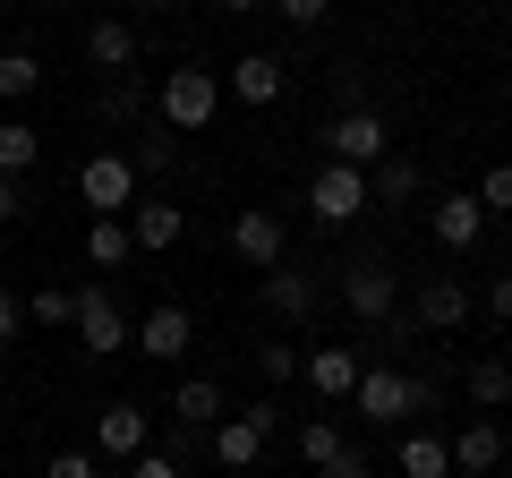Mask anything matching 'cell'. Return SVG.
<instances>
[{
	"mask_svg": "<svg viewBox=\"0 0 512 478\" xmlns=\"http://www.w3.org/2000/svg\"><path fill=\"white\" fill-rule=\"evenodd\" d=\"M154 111H163V129H205L222 111V77L205 69V60H180V69L163 77V94H154Z\"/></svg>",
	"mask_w": 512,
	"mask_h": 478,
	"instance_id": "6da1fadb",
	"label": "cell"
},
{
	"mask_svg": "<svg viewBox=\"0 0 512 478\" xmlns=\"http://www.w3.org/2000/svg\"><path fill=\"white\" fill-rule=\"evenodd\" d=\"M342 308L359 316V325H393V316H402V274L384 257H350L342 265Z\"/></svg>",
	"mask_w": 512,
	"mask_h": 478,
	"instance_id": "7a4b0ae2",
	"label": "cell"
},
{
	"mask_svg": "<svg viewBox=\"0 0 512 478\" xmlns=\"http://www.w3.org/2000/svg\"><path fill=\"white\" fill-rule=\"evenodd\" d=\"M384 154H393V129H384L376 111H333L325 120V163H350V171H376Z\"/></svg>",
	"mask_w": 512,
	"mask_h": 478,
	"instance_id": "3957f363",
	"label": "cell"
},
{
	"mask_svg": "<svg viewBox=\"0 0 512 478\" xmlns=\"http://www.w3.org/2000/svg\"><path fill=\"white\" fill-rule=\"evenodd\" d=\"M77 197H86V222L94 214H128V205H137V163H128V154H86V163H77Z\"/></svg>",
	"mask_w": 512,
	"mask_h": 478,
	"instance_id": "277c9868",
	"label": "cell"
},
{
	"mask_svg": "<svg viewBox=\"0 0 512 478\" xmlns=\"http://www.w3.org/2000/svg\"><path fill=\"white\" fill-rule=\"evenodd\" d=\"M367 205H376V197H367V171H350V163H325V171L308 180V214L325 222V231H342V222H359Z\"/></svg>",
	"mask_w": 512,
	"mask_h": 478,
	"instance_id": "5b68a950",
	"label": "cell"
},
{
	"mask_svg": "<svg viewBox=\"0 0 512 478\" xmlns=\"http://www.w3.org/2000/svg\"><path fill=\"white\" fill-rule=\"evenodd\" d=\"M427 239H436V248H453V257H470L478 239H487V205H478L470 188H444V197H427Z\"/></svg>",
	"mask_w": 512,
	"mask_h": 478,
	"instance_id": "8992f818",
	"label": "cell"
},
{
	"mask_svg": "<svg viewBox=\"0 0 512 478\" xmlns=\"http://www.w3.org/2000/svg\"><path fill=\"white\" fill-rule=\"evenodd\" d=\"M69 325H77V342H86V359H111V350H128V316H120V299H111L103 282H86V291H77Z\"/></svg>",
	"mask_w": 512,
	"mask_h": 478,
	"instance_id": "52a82bcc",
	"label": "cell"
},
{
	"mask_svg": "<svg viewBox=\"0 0 512 478\" xmlns=\"http://www.w3.org/2000/svg\"><path fill=\"white\" fill-rule=\"evenodd\" d=\"M128 342L146 350V359H163V368H171V359H188V342H197V316H188L180 299H154V308L128 325Z\"/></svg>",
	"mask_w": 512,
	"mask_h": 478,
	"instance_id": "ba28073f",
	"label": "cell"
},
{
	"mask_svg": "<svg viewBox=\"0 0 512 478\" xmlns=\"http://www.w3.org/2000/svg\"><path fill=\"white\" fill-rule=\"evenodd\" d=\"M231 257H239V265H256V274H274V265L291 257V231H282L274 205H248V214L231 222Z\"/></svg>",
	"mask_w": 512,
	"mask_h": 478,
	"instance_id": "9c48e42d",
	"label": "cell"
},
{
	"mask_svg": "<svg viewBox=\"0 0 512 478\" xmlns=\"http://www.w3.org/2000/svg\"><path fill=\"white\" fill-rule=\"evenodd\" d=\"M120 222H128V239H137V257H163V248L188 239V205H163V197H137Z\"/></svg>",
	"mask_w": 512,
	"mask_h": 478,
	"instance_id": "30bf717a",
	"label": "cell"
},
{
	"mask_svg": "<svg viewBox=\"0 0 512 478\" xmlns=\"http://www.w3.org/2000/svg\"><path fill=\"white\" fill-rule=\"evenodd\" d=\"M461 316H470V291H461V274H427L419 291H410V325H419V333H453Z\"/></svg>",
	"mask_w": 512,
	"mask_h": 478,
	"instance_id": "8fae6325",
	"label": "cell"
},
{
	"mask_svg": "<svg viewBox=\"0 0 512 478\" xmlns=\"http://www.w3.org/2000/svg\"><path fill=\"white\" fill-rule=\"evenodd\" d=\"M94 444H103L111 461H137V453L154 444V419H146L137 402H103V410H94Z\"/></svg>",
	"mask_w": 512,
	"mask_h": 478,
	"instance_id": "7c38bea8",
	"label": "cell"
},
{
	"mask_svg": "<svg viewBox=\"0 0 512 478\" xmlns=\"http://www.w3.org/2000/svg\"><path fill=\"white\" fill-rule=\"evenodd\" d=\"M359 419L367 427H402L410 419V376L402 368H359Z\"/></svg>",
	"mask_w": 512,
	"mask_h": 478,
	"instance_id": "4fadbf2b",
	"label": "cell"
},
{
	"mask_svg": "<svg viewBox=\"0 0 512 478\" xmlns=\"http://www.w3.org/2000/svg\"><path fill=\"white\" fill-rule=\"evenodd\" d=\"M299 376H308L325 402H350V393H359V350L350 342H316L308 359H299Z\"/></svg>",
	"mask_w": 512,
	"mask_h": 478,
	"instance_id": "5bb4252c",
	"label": "cell"
},
{
	"mask_svg": "<svg viewBox=\"0 0 512 478\" xmlns=\"http://www.w3.org/2000/svg\"><path fill=\"white\" fill-rule=\"evenodd\" d=\"M495 461H504V427L495 419H470L453 436V478H495Z\"/></svg>",
	"mask_w": 512,
	"mask_h": 478,
	"instance_id": "9a60e30c",
	"label": "cell"
},
{
	"mask_svg": "<svg viewBox=\"0 0 512 478\" xmlns=\"http://www.w3.org/2000/svg\"><path fill=\"white\" fill-rule=\"evenodd\" d=\"M231 94H239L248 111L282 103V60H274V52H239V60H231Z\"/></svg>",
	"mask_w": 512,
	"mask_h": 478,
	"instance_id": "2e32d148",
	"label": "cell"
},
{
	"mask_svg": "<svg viewBox=\"0 0 512 478\" xmlns=\"http://www.w3.org/2000/svg\"><path fill=\"white\" fill-rule=\"evenodd\" d=\"M205 453H214L222 470H256V461H265V436H256V427L231 410V419H214V427H205Z\"/></svg>",
	"mask_w": 512,
	"mask_h": 478,
	"instance_id": "e0dca14e",
	"label": "cell"
},
{
	"mask_svg": "<svg viewBox=\"0 0 512 478\" xmlns=\"http://www.w3.org/2000/svg\"><path fill=\"white\" fill-rule=\"evenodd\" d=\"M86 60L103 77H128V60H137V26H128V18H94L86 26Z\"/></svg>",
	"mask_w": 512,
	"mask_h": 478,
	"instance_id": "ac0fdd59",
	"label": "cell"
},
{
	"mask_svg": "<svg viewBox=\"0 0 512 478\" xmlns=\"http://www.w3.org/2000/svg\"><path fill=\"white\" fill-rule=\"evenodd\" d=\"M222 410H231V402H222V376H188V385L171 393V427H197V436L222 419Z\"/></svg>",
	"mask_w": 512,
	"mask_h": 478,
	"instance_id": "d6986e66",
	"label": "cell"
},
{
	"mask_svg": "<svg viewBox=\"0 0 512 478\" xmlns=\"http://www.w3.org/2000/svg\"><path fill=\"white\" fill-rule=\"evenodd\" d=\"M265 308H274V316H316V274L282 257L274 274H265Z\"/></svg>",
	"mask_w": 512,
	"mask_h": 478,
	"instance_id": "ffe728a7",
	"label": "cell"
},
{
	"mask_svg": "<svg viewBox=\"0 0 512 478\" xmlns=\"http://www.w3.org/2000/svg\"><path fill=\"white\" fill-rule=\"evenodd\" d=\"M128 257H137L128 222H120V214H94V222H86V265H94V274H120Z\"/></svg>",
	"mask_w": 512,
	"mask_h": 478,
	"instance_id": "44dd1931",
	"label": "cell"
},
{
	"mask_svg": "<svg viewBox=\"0 0 512 478\" xmlns=\"http://www.w3.org/2000/svg\"><path fill=\"white\" fill-rule=\"evenodd\" d=\"M367 197L376 205H410L419 197V163H410V154H384V163L367 171Z\"/></svg>",
	"mask_w": 512,
	"mask_h": 478,
	"instance_id": "7402d4cb",
	"label": "cell"
},
{
	"mask_svg": "<svg viewBox=\"0 0 512 478\" xmlns=\"http://www.w3.org/2000/svg\"><path fill=\"white\" fill-rule=\"evenodd\" d=\"M35 154H43V137L26 129V120H0V180H26Z\"/></svg>",
	"mask_w": 512,
	"mask_h": 478,
	"instance_id": "603a6c76",
	"label": "cell"
},
{
	"mask_svg": "<svg viewBox=\"0 0 512 478\" xmlns=\"http://www.w3.org/2000/svg\"><path fill=\"white\" fill-rule=\"evenodd\" d=\"M402 478H453V444L444 436H402Z\"/></svg>",
	"mask_w": 512,
	"mask_h": 478,
	"instance_id": "cb8c5ba5",
	"label": "cell"
},
{
	"mask_svg": "<svg viewBox=\"0 0 512 478\" xmlns=\"http://www.w3.org/2000/svg\"><path fill=\"white\" fill-rule=\"evenodd\" d=\"M342 444H350V436H342V419H308V427H299V461H308V470H325Z\"/></svg>",
	"mask_w": 512,
	"mask_h": 478,
	"instance_id": "d4e9b609",
	"label": "cell"
},
{
	"mask_svg": "<svg viewBox=\"0 0 512 478\" xmlns=\"http://www.w3.org/2000/svg\"><path fill=\"white\" fill-rule=\"evenodd\" d=\"M470 402L478 410H504L512 402V368H504V359H478V368H470Z\"/></svg>",
	"mask_w": 512,
	"mask_h": 478,
	"instance_id": "484cf974",
	"label": "cell"
},
{
	"mask_svg": "<svg viewBox=\"0 0 512 478\" xmlns=\"http://www.w3.org/2000/svg\"><path fill=\"white\" fill-rule=\"evenodd\" d=\"M35 86H43V60L35 52H0V94H9V103H26Z\"/></svg>",
	"mask_w": 512,
	"mask_h": 478,
	"instance_id": "4316f807",
	"label": "cell"
},
{
	"mask_svg": "<svg viewBox=\"0 0 512 478\" xmlns=\"http://www.w3.org/2000/svg\"><path fill=\"white\" fill-rule=\"evenodd\" d=\"M256 376H265V393H282L299 376V350L291 342H256Z\"/></svg>",
	"mask_w": 512,
	"mask_h": 478,
	"instance_id": "83f0119b",
	"label": "cell"
},
{
	"mask_svg": "<svg viewBox=\"0 0 512 478\" xmlns=\"http://www.w3.org/2000/svg\"><path fill=\"white\" fill-rule=\"evenodd\" d=\"M478 205H487V214H512V163H487L478 171V188H470Z\"/></svg>",
	"mask_w": 512,
	"mask_h": 478,
	"instance_id": "f1b7e54d",
	"label": "cell"
},
{
	"mask_svg": "<svg viewBox=\"0 0 512 478\" xmlns=\"http://www.w3.org/2000/svg\"><path fill=\"white\" fill-rule=\"evenodd\" d=\"M69 308H77V291H35L26 299V325H69Z\"/></svg>",
	"mask_w": 512,
	"mask_h": 478,
	"instance_id": "f546056e",
	"label": "cell"
},
{
	"mask_svg": "<svg viewBox=\"0 0 512 478\" xmlns=\"http://www.w3.org/2000/svg\"><path fill=\"white\" fill-rule=\"evenodd\" d=\"M128 163H137V171H171V137H163V129L146 120V137L128 146Z\"/></svg>",
	"mask_w": 512,
	"mask_h": 478,
	"instance_id": "4dcf8cb0",
	"label": "cell"
},
{
	"mask_svg": "<svg viewBox=\"0 0 512 478\" xmlns=\"http://www.w3.org/2000/svg\"><path fill=\"white\" fill-rule=\"evenodd\" d=\"M239 419H248L256 436L274 444V436H282V419H291V410H282V393H265V402H248V410H239Z\"/></svg>",
	"mask_w": 512,
	"mask_h": 478,
	"instance_id": "1f68e13d",
	"label": "cell"
},
{
	"mask_svg": "<svg viewBox=\"0 0 512 478\" xmlns=\"http://www.w3.org/2000/svg\"><path fill=\"white\" fill-rule=\"evenodd\" d=\"M128 478H180V453H154V444H146V453L128 461Z\"/></svg>",
	"mask_w": 512,
	"mask_h": 478,
	"instance_id": "d6a6232c",
	"label": "cell"
},
{
	"mask_svg": "<svg viewBox=\"0 0 512 478\" xmlns=\"http://www.w3.org/2000/svg\"><path fill=\"white\" fill-rule=\"evenodd\" d=\"M316 478H376V470H367V453H359V444H342V453H333Z\"/></svg>",
	"mask_w": 512,
	"mask_h": 478,
	"instance_id": "836d02e7",
	"label": "cell"
},
{
	"mask_svg": "<svg viewBox=\"0 0 512 478\" xmlns=\"http://www.w3.org/2000/svg\"><path fill=\"white\" fill-rule=\"evenodd\" d=\"M43 478H103V470H94V453H52Z\"/></svg>",
	"mask_w": 512,
	"mask_h": 478,
	"instance_id": "e575fe53",
	"label": "cell"
},
{
	"mask_svg": "<svg viewBox=\"0 0 512 478\" xmlns=\"http://www.w3.org/2000/svg\"><path fill=\"white\" fill-rule=\"evenodd\" d=\"M18 325H26V308H18V291H9V282H0V350L18 342Z\"/></svg>",
	"mask_w": 512,
	"mask_h": 478,
	"instance_id": "d590c367",
	"label": "cell"
},
{
	"mask_svg": "<svg viewBox=\"0 0 512 478\" xmlns=\"http://www.w3.org/2000/svg\"><path fill=\"white\" fill-rule=\"evenodd\" d=\"M274 9H282L291 26H325V9H333V0H274Z\"/></svg>",
	"mask_w": 512,
	"mask_h": 478,
	"instance_id": "8d00e7d4",
	"label": "cell"
},
{
	"mask_svg": "<svg viewBox=\"0 0 512 478\" xmlns=\"http://www.w3.org/2000/svg\"><path fill=\"white\" fill-rule=\"evenodd\" d=\"M9 222H26V180H0V231Z\"/></svg>",
	"mask_w": 512,
	"mask_h": 478,
	"instance_id": "74e56055",
	"label": "cell"
},
{
	"mask_svg": "<svg viewBox=\"0 0 512 478\" xmlns=\"http://www.w3.org/2000/svg\"><path fill=\"white\" fill-rule=\"evenodd\" d=\"M487 308H495V316L512 325V274H495V282H487Z\"/></svg>",
	"mask_w": 512,
	"mask_h": 478,
	"instance_id": "f35d334b",
	"label": "cell"
},
{
	"mask_svg": "<svg viewBox=\"0 0 512 478\" xmlns=\"http://www.w3.org/2000/svg\"><path fill=\"white\" fill-rule=\"evenodd\" d=\"M214 9L222 18H248V9H265V0H214Z\"/></svg>",
	"mask_w": 512,
	"mask_h": 478,
	"instance_id": "ab89813d",
	"label": "cell"
},
{
	"mask_svg": "<svg viewBox=\"0 0 512 478\" xmlns=\"http://www.w3.org/2000/svg\"><path fill=\"white\" fill-rule=\"evenodd\" d=\"M137 9H154V18H163V9H171V0H137Z\"/></svg>",
	"mask_w": 512,
	"mask_h": 478,
	"instance_id": "60d3db41",
	"label": "cell"
}]
</instances>
